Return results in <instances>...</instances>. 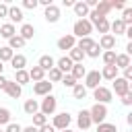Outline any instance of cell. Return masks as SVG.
Here are the masks:
<instances>
[{
	"label": "cell",
	"instance_id": "1",
	"mask_svg": "<svg viewBox=\"0 0 132 132\" xmlns=\"http://www.w3.org/2000/svg\"><path fill=\"white\" fill-rule=\"evenodd\" d=\"M91 33H93V25L89 23V19H76V21H74V25H72V35H74L76 39H80V37H91Z\"/></svg>",
	"mask_w": 132,
	"mask_h": 132
},
{
	"label": "cell",
	"instance_id": "2",
	"mask_svg": "<svg viewBox=\"0 0 132 132\" xmlns=\"http://www.w3.org/2000/svg\"><path fill=\"white\" fill-rule=\"evenodd\" d=\"M107 113H109L107 105H101V103H93V105L89 107V116H91V122H93L95 126H97V124H101V122H105Z\"/></svg>",
	"mask_w": 132,
	"mask_h": 132
},
{
	"label": "cell",
	"instance_id": "3",
	"mask_svg": "<svg viewBox=\"0 0 132 132\" xmlns=\"http://www.w3.org/2000/svg\"><path fill=\"white\" fill-rule=\"evenodd\" d=\"M58 109V97L56 95H45L41 101H39V111L43 116H54Z\"/></svg>",
	"mask_w": 132,
	"mask_h": 132
},
{
	"label": "cell",
	"instance_id": "4",
	"mask_svg": "<svg viewBox=\"0 0 132 132\" xmlns=\"http://www.w3.org/2000/svg\"><path fill=\"white\" fill-rule=\"evenodd\" d=\"M93 99H95V103L107 105L109 101H113V93H111V89H107V87L99 85L97 89H93Z\"/></svg>",
	"mask_w": 132,
	"mask_h": 132
},
{
	"label": "cell",
	"instance_id": "5",
	"mask_svg": "<svg viewBox=\"0 0 132 132\" xmlns=\"http://www.w3.org/2000/svg\"><path fill=\"white\" fill-rule=\"evenodd\" d=\"M70 124H72V116L68 113V111H60V113H54V120H52V126H54V130H66V128H70Z\"/></svg>",
	"mask_w": 132,
	"mask_h": 132
},
{
	"label": "cell",
	"instance_id": "6",
	"mask_svg": "<svg viewBox=\"0 0 132 132\" xmlns=\"http://www.w3.org/2000/svg\"><path fill=\"white\" fill-rule=\"evenodd\" d=\"M8 23L10 25H14L16 27V23L19 25H23L25 23V14H23V8L21 6H16V4H8Z\"/></svg>",
	"mask_w": 132,
	"mask_h": 132
},
{
	"label": "cell",
	"instance_id": "7",
	"mask_svg": "<svg viewBox=\"0 0 132 132\" xmlns=\"http://www.w3.org/2000/svg\"><path fill=\"white\" fill-rule=\"evenodd\" d=\"M82 85H85V89L89 91H93V89H97L99 85H101V74H99V70H87V74H85V78H82Z\"/></svg>",
	"mask_w": 132,
	"mask_h": 132
},
{
	"label": "cell",
	"instance_id": "8",
	"mask_svg": "<svg viewBox=\"0 0 132 132\" xmlns=\"http://www.w3.org/2000/svg\"><path fill=\"white\" fill-rule=\"evenodd\" d=\"M52 89H54V85H52L47 78H43V80H39V82H33V95H37V97L52 95Z\"/></svg>",
	"mask_w": 132,
	"mask_h": 132
},
{
	"label": "cell",
	"instance_id": "9",
	"mask_svg": "<svg viewBox=\"0 0 132 132\" xmlns=\"http://www.w3.org/2000/svg\"><path fill=\"white\" fill-rule=\"evenodd\" d=\"M128 91H130V82H128V80H124L122 76H118V78H113V80H111V93H116L118 97L126 95Z\"/></svg>",
	"mask_w": 132,
	"mask_h": 132
},
{
	"label": "cell",
	"instance_id": "10",
	"mask_svg": "<svg viewBox=\"0 0 132 132\" xmlns=\"http://www.w3.org/2000/svg\"><path fill=\"white\" fill-rule=\"evenodd\" d=\"M56 45H58V50H62V52H70L72 47H76V37H74L72 33L62 35V37L56 41Z\"/></svg>",
	"mask_w": 132,
	"mask_h": 132
},
{
	"label": "cell",
	"instance_id": "11",
	"mask_svg": "<svg viewBox=\"0 0 132 132\" xmlns=\"http://www.w3.org/2000/svg\"><path fill=\"white\" fill-rule=\"evenodd\" d=\"M99 47H101V52H109V50H116V43H118V37H113L111 33H105V35H101L99 37Z\"/></svg>",
	"mask_w": 132,
	"mask_h": 132
},
{
	"label": "cell",
	"instance_id": "12",
	"mask_svg": "<svg viewBox=\"0 0 132 132\" xmlns=\"http://www.w3.org/2000/svg\"><path fill=\"white\" fill-rule=\"evenodd\" d=\"M76 126H78V130H82V132L93 126L91 116H89V109H80V111L76 113Z\"/></svg>",
	"mask_w": 132,
	"mask_h": 132
},
{
	"label": "cell",
	"instance_id": "13",
	"mask_svg": "<svg viewBox=\"0 0 132 132\" xmlns=\"http://www.w3.org/2000/svg\"><path fill=\"white\" fill-rule=\"evenodd\" d=\"M10 99H21V95H23V87H19L14 80H6V85H4V89H2Z\"/></svg>",
	"mask_w": 132,
	"mask_h": 132
},
{
	"label": "cell",
	"instance_id": "14",
	"mask_svg": "<svg viewBox=\"0 0 132 132\" xmlns=\"http://www.w3.org/2000/svg\"><path fill=\"white\" fill-rule=\"evenodd\" d=\"M60 16H62V12H60V8H58L56 4H50V6L43 10V19H45L47 23H52V25H54V23H58V21H60Z\"/></svg>",
	"mask_w": 132,
	"mask_h": 132
},
{
	"label": "cell",
	"instance_id": "15",
	"mask_svg": "<svg viewBox=\"0 0 132 132\" xmlns=\"http://www.w3.org/2000/svg\"><path fill=\"white\" fill-rule=\"evenodd\" d=\"M56 68H58L62 74H70V70H72V60H70L68 56H62V58L56 60Z\"/></svg>",
	"mask_w": 132,
	"mask_h": 132
},
{
	"label": "cell",
	"instance_id": "16",
	"mask_svg": "<svg viewBox=\"0 0 132 132\" xmlns=\"http://www.w3.org/2000/svg\"><path fill=\"white\" fill-rule=\"evenodd\" d=\"M99 74H101V80H113V78L120 76V70L116 66H103L99 70Z\"/></svg>",
	"mask_w": 132,
	"mask_h": 132
},
{
	"label": "cell",
	"instance_id": "17",
	"mask_svg": "<svg viewBox=\"0 0 132 132\" xmlns=\"http://www.w3.org/2000/svg\"><path fill=\"white\" fill-rule=\"evenodd\" d=\"M72 10H74V14H76L78 19H87V16H89V12H91V10H89V6L85 4V0H76V2H74V6H72Z\"/></svg>",
	"mask_w": 132,
	"mask_h": 132
},
{
	"label": "cell",
	"instance_id": "18",
	"mask_svg": "<svg viewBox=\"0 0 132 132\" xmlns=\"http://www.w3.org/2000/svg\"><path fill=\"white\" fill-rule=\"evenodd\" d=\"M16 35H19V37H23L25 41H29V39H33V35H35V27H33L31 23H23Z\"/></svg>",
	"mask_w": 132,
	"mask_h": 132
},
{
	"label": "cell",
	"instance_id": "19",
	"mask_svg": "<svg viewBox=\"0 0 132 132\" xmlns=\"http://www.w3.org/2000/svg\"><path fill=\"white\" fill-rule=\"evenodd\" d=\"M37 66H39V68H41L43 72H47V70H52V68L56 66V60H54V58H52L50 54H43V56H41V58L37 60Z\"/></svg>",
	"mask_w": 132,
	"mask_h": 132
},
{
	"label": "cell",
	"instance_id": "20",
	"mask_svg": "<svg viewBox=\"0 0 132 132\" xmlns=\"http://www.w3.org/2000/svg\"><path fill=\"white\" fill-rule=\"evenodd\" d=\"M23 111L27 113V116H35L37 111H39V99H27L25 103H23Z\"/></svg>",
	"mask_w": 132,
	"mask_h": 132
},
{
	"label": "cell",
	"instance_id": "21",
	"mask_svg": "<svg viewBox=\"0 0 132 132\" xmlns=\"http://www.w3.org/2000/svg\"><path fill=\"white\" fill-rule=\"evenodd\" d=\"M14 35H16V27H14V25H10V23H2V25H0V37H2V39L8 41V39L14 37Z\"/></svg>",
	"mask_w": 132,
	"mask_h": 132
},
{
	"label": "cell",
	"instance_id": "22",
	"mask_svg": "<svg viewBox=\"0 0 132 132\" xmlns=\"http://www.w3.org/2000/svg\"><path fill=\"white\" fill-rule=\"evenodd\" d=\"M10 66H12L14 70H25V66H27V56H25V54H14L12 60H10Z\"/></svg>",
	"mask_w": 132,
	"mask_h": 132
},
{
	"label": "cell",
	"instance_id": "23",
	"mask_svg": "<svg viewBox=\"0 0 132 132\" xmlns=\"http://www.w3.org/2000/svg\"><path fill=\"white\" fill-rule=\"evenodd\" d=\"M109 31H111V35H113V37L124 35V33H126V25H124L120 19H116V21H111V23H109Z\"/></svg>",
	"mask_w": 132,
	"mask_h": 132
},
{
	"label": "cell",
	"instance_id": "24",
	"mask_svg": "<svg viewBox=\"0 0 132 132\" xmlns=\"http://www.w3.org/2000/svg\"><path fill=\"white\" fill-rule=\"evenodd\" d=\"M14 82H16L19 87H25V85H29V82H31L27 68H25V70H14Z\"/></svg>",
	"mask_w": 132,
	"mask_h": 132
},
{
	"label": "cell",
	"instance_id": "25",
	"mask_svg": "<svg viewBox=\"0 0 132 132\" xmlns=\"http://www.w3.org/2000/svg\"><path fill=\"white\" fill-rule=\"evenodd\" d=\"M66 56L72 60V64H82V60L87 58V56H85V52H82V50H78V47H72Z\"/></svg>",
	"mask_w": 132,
	"mask_h": 132
},
{
	"label": "cell",
	"instance_id": "26",
	"mask_svg": "<svg viewBox=\"0 0 132 132\" xmlns=\"http://www.w3.org/2000/svg\"><path fill=\"white\" fill-rule=\"evenodd\" d=\"M85 74H87V68H85V64H72V70H70V76L78 82L80 78H85Z\"/></svg>",
	"mask_w": 132,
	"mask_h": 132
},
{
	"label": "cell",
	"instance_id": "27",
	"mask_svg": "<svg viewBox=\"0 0 132 132\" xmlns=\"http://www.w3.org/2000/svg\"><path fill=\"white\" fill-rule=\"evenodd\" d=\"M27 72H29V78H31L33 82H39V80H43V78H45V72H43L37 64H35V66H31Z\"/></svg>",
	"mask_w": 132,
	"mask_h": 132
},
{
	"label": "cell",
	"instance_id": "28",
	"mask_svg": "<svg viewBox=\"0 0 132 132\" xmlns=\"http://www.w3.org/2000/svg\"><path fill=\"white\" fill-rule=\"evenodd\" d=\"M116 56H118V52H116V50H109V52H101V60H103V66H116Z\"/></svg>",
	"mask_w": 132,
	"mask_h": 132
},
{
	"label": "cell",
	"instance_id": "29",
	"mask_svg": "<svg viewBox=\"0 0 132 132\" xmlns=\"http://www.w3.org/2000/svg\"><path fill=\"white\" fill-rule=\"evenodd\" d=\"M25 43H27V41H25L23 37H19V35H14V37H10V39H8V47H10L14 54H16V50H23V47H25Z\"/></svg>",
	"mask_w": 132,
	"mask_h": 132
},
{
	"label": "cell",
	"instance_id": "30",
	"mask_svg": "<svg viewBox=\"0 0 132 132\" xmlns=\"http://www.w3.org/2000/svg\"><path fill=\"white\" fill-rule=\"evenodd\" d=\"M12 122V111L4 105H0V126H8Z\"/></svg>",
	"mask_w": 132,
	"mask_h": 132
},
{
	"label": "cell",
	"instance_id": "31",
	"mask_svg": "<svg viewBox=\"0 0 132 132\" xmlns=\"http://www.w3.org/2000/svg\"><path fill=\"white\" fill-rule=\"evenodd\" d=\"M132 62H130V56H126V54H118L116 56V68L118 70H124V68H128Z\"/></svg>",
	"mask_w": 132,
	"mask_h": 132
},
{
	"label": "cell",
	"instance_id": "32",
	"mask_svg": "<svg viewBox=\"0 0 132 132\" xmlns=\"http://www.w3.org/2000/svg\"><path fill=\"white\" fill-rule=\"evenodd\" d=\"M87 93H89V91L85 89V85H82V82H76V85L72 87V97H74V99H85V97H87Z\"/></svg>",
	"mask_w": 132,
	"mask_h": 132
},
{
	"label": "cell",
	"instance_id": "33",
	"mask_svg": "<svg viewBox=\"0 0 132 132\" xmlns=\"http://www.w3.org/2000/svg\"><path fill=\"white\" fill-rule=\"evenodd\" d=\"M93 29H97L101 35H105V33H109V21H107V16L105 19H99L95 25H93Z\"/></svg>",
	"mask_w": 132,
	"mask_h": 132
},
{
	"label": "cell",
	"instance_id": "34",
	"mask_svg": "<svg viewBox=\"0 0 132 132\" xmlns=\"http://www.w3.org/2000/svg\"><path fill=\"white\" fill-rule=\"evenodd\" d=\"M12 56H14V52H12L8 45H0V62H2V64H4V62H10Z\"/></svg>",
	"mask_w": 132,
	"mask_h": 132
},
{
	"label": "cell",
	"instance_id": "35",
	"mask_svg": "<svg viewBox=\"0 0 132 132\" xmlns=\"http://www.w3.org/2000/svg\"><path fill=\"white\" fill-rule=\"evenodd\" d=\"M93 10H97L99 14H103V16H107V12L111 10V6H109V0H99V2H97V6H95Z\"/></svg>",
	"mask_w": 132,
	"mask_h": 132
},
{
	"label": "cell",
	"instance_id": "36",
	"mask_svg": "<svg viewBox=\"0 0 132 132\" xmlns=\"http://www.w3.org/2000/svg\"><path fill=\"white\" fill-rule=\"evenodd\" d=\"M93 43H95V39H93V37H80V39H76V47H78V50H82V52H87Z\"/></svg>",
	"mask_w": 132,
	"mask_h": 132
},
{
	"label": "cell",
	"instance_id": "37",
	"mask_svg": "<svg viewBox=\"0 0 132 132\" xmlns=\"http://www.w3.org/2000/svg\"><path fill=\"white\" fill-rule=\"evenodd\" d=\"M120 21H122L126 27H132V8H130V6H126V8L122 10V16H120Z\"/></svg>",
	"mask_w": 132,
	"mask_h": 132
},
{
	"label": "cell",
	"instance_id": "38",
	"mask_svg": "<svg viewBox=\"0 0 132 132\" xmlns=\"http://www.w3.org/2000/svg\"><path fill=\"white\" fill-rule=\"evenodd\" d=\"M31 118H33V124H31V126H35V128H41V126L47 124V116H43L41 111H37V113L31 116Z\"/></svg>",
	"mask_w": 132,
	"mask_h": 132
},
{
	"label": "cell",
	"instance_id": "39",
	"mask_svg": "<svg viewBox=\"0 0 132 132\" xmlns=\"http://www.w3.org/2000/svg\"><path fill=\"white\" fill-rule=\"evenodd\" d=\"M85 56H87V58H93V60H95V58H99V56H101V47H99V43L95 41V43L85 52Z\"/></svg>",
	"mask_w": 132,
	"mask_h": 132
},
{
	"label": "cell",
	"instance_id": "40",
	"mask_svg": "<svg viewBox=\"0 0 132 132\" xmlns=\"http://www.w3.org/2000/svg\"><path fill=\"white\" fill-rule=\"evenodd\" d=\"M45 74H50V78H47V80H50L52 85H54V82H60V80H62V76H64V74H62V72H60V70H58L56 66H54L52 70H47Z\"/></svg>",
	"mask_w": 132,
	"mask_h": 132
},
{
	"label": "cell",
	"instance_id": "41",
	"mask_svg": "<svg viewBox=\"0 0 132 132\" xmlns=\"http://www.w3.org/2000/svg\"><path fill=\"white\" fill-rule=\"evenodd\" d=\"M97 132H118V126L111 122H101L97 124Z\"/></svg>",
	"mask_w": 132,
	"mask_h": 132
},
{
	"label": "cell",
	"instance_id": "42",
	"mask_svg": "<svg viewBox=\"0 0 132 132\" xmlns=\"http://www.w3.org/2000/svg\"><path fill=\"white\" fill-rule=\"evenodd\" d=\"M39 4H37V0H23L21 2V8L23 10H35Z\"/></svg>",
	"mask_w": 132,
	"mask_h": 132
},
{
	"label": "cell",
	"instance_id": "43",
	"mask_svg": "<svg viewBox=\"0 0 132 132\" xmlns=\"http://www.w3.org/2000/svg\"><path fill=\"white\" fill-rule=\"evenodd\" d=\"M60 82H62V85H64V87H66V89H72V87H74V85H76V80H74V78H72V76H70V74H64V76H62V80H60Z\"/></svg>",
	"mask_w": 132,
	"mask_h": 132
},
{
	"label": "cell",
	"instance_id": "44",
	"mask_svg": "<svg viewBox=\"0 0 132 132\" xmlns=\"http://www.w3.org/2000/svg\"><path fill=\"white\" fill-rule=\"evenodd\" d=\"M109 6H111V10H124L126 2L124 0H109Z\"/></svg>",
	"mask_w": 132,
	"mask_h": 132
},
{
	"label": "cell",
	"instance_id": "45",
	"mask_svg": "<svg viewBox=\"0 0 132 132\" xmlns=\"http://www.w3.org/2000/svg\"><path fill=\"white\" fill-rule=\"evenodd\" d=\"M21 130H23V126L19 122H10L8 126H4V132H21Z\"/></svg>",
	"mask_w": 132,
	"mask_h": 132
},
{
	"label": "cell",
	"instance_id": "46",
	"mask_svg": "<svg viewBox=\"0 0 132 132\" xmlns=\"http://www.w3.org/2000/svg\"><path fill=\"white\" fill-rule=\"evenodd\" d=\"M120 101H122V105L130 107V105H132V91H128L126 95H122V97H120Z\"/></svg>",
	"mask_w": 132,
	"mask_h": 132
},
{
	"label": "cell",
	"instance_id": "47",
	"mask_svg": "<svg viewBox=\"0 0 132 132\" xmlns=\"http://www.w3.org/2000/svg\"><path fill=\"white\" fill-rule=\"evenodd\" d=\"M122 78H124V80H128V82H132V64H130L128 68H124V70H122Z\"/></svg>",
	"mask_w": 132,
	"mask_h": 132
},
{
	"label": "cell",
	"instance_id": "48",
	"mask_svg": "<svg viewBox=\"0 0 132 132\" xmlns=\"http://www.w3.org/2000/svg\"><path fill=\"white\" fill-rule=\"evenodd\" d=\"M8 16V4L0 2V19H6Z\"/></svg>",
	"mask_w": 132,
	"mask_h": 132
},
{
	"label": "cell",
	"instance_id": "49",
	"mask_svg": "<svg viewBox=\"0 0 132 132\" xmlns=\"http://www.w3.org/2000/svg\"><path fill=\"white\" fill-rule=\"evenodd\" d=\"M37 132H56V130H54V126H52V124H45V126L37 128Z\"/></svg>",
	"mask_w": 132,
	"mask_h": 132
},
{
	"label": "cell",
	"instance_id": "50",
	"mask_svg": "<svg viewBox=\"0 0 132 132\" xmlns=\"http://www.w3.org/2000/svg\"><path fill=\"white\" fill-rule=\"evenodd\" d=\"M97 2H99V0H85V4L89 6V10H93V8L97 6Z\"/></svg>",
	"mask_w": 132,
	"mask_h": 132
},
{
	"label": "cell",
	"instance_id": "51",
	"mask_svg": "<svg viewBox=\"0 0 132 132\" xmlns=\"http://www.w3.org/2000/svg\"><path fill=\"white\" fill-rule=\"evenodd\" d=\"M126 56H132V41H128L126 43V52H124Z\"/></svg>",
	"mask_w": 132,
	"mask_h": 132
},
{
	"label": "cell",
	"instance_id": "52",
	"mask_svg": "<svg viewBox=\"0 0 132 132\" xmlns=\"http://www.w3.org/2000/svg\"><path fill=\"white\" fill-rule=\"evenodd\" d=\"M62 4H64L66 8H72V6H74V0H62Z\"/></svg>",
	"mask_w": 132,
	"mask_h": 132
},
{
	"label": "cell",
	"instance_id": "53",
	"mask_svg": "<svg viewBox=\"0 0 132 132\" xmlns=\"http://www.w3.org/2000/svg\"><path fill=\"white\" fill-rule=\"evenodd\" d=\"M6 80H8V78H6L4 74H0V91L4 89V85H6Z\"/></svg>",
	"mask_w": 132,
	"mask_h": 132
},
{
	"label": "cell",
	"instance_id": "54",
	"mask_svg": "<svg viewBox=\"0 0 132 132\" xmlns=\"http://www.w3.org/2000/svg\"><path fill=\"white\" fill-rule=\"evenodd\" d=\"M21 132H37V128H35V126H25Z\"/></svg>",
	"mask_w": 132,
	"mask_h": 132
},
{
	"label": "cell",
	"instance_id": "55",
	"mask_svg": "<svg viewBox=\"0 0 132 132\" xmlns=\"http://www.w3.org/2000/svg\"><path fill=\"white\" fill-rule=\"evenodd\" d=\"M126 122H128V126H132V111L126 113Z\"/></svg>",
	"mask_w": 132,
	"mask_h": 132
},
{
	"label": "cell",
	"instance_id": "56",
	"mask_svg": "<svg viewBox=\"0 0 132 132\" xmlns=\"http://www.w3.org/2000/svg\"><path fill=\"white\" fill-rule=\"evenodd\" d=\"M0 74H4V64L0 62Z\"/></svg>",
	"mask_w": 132,
	"mask_h": 132
},
{
	"label": "cell",
	"instance_id": "57",
	"mask_svg": "<svg viewBox=\"0 0 132 132\" xmlns=\"http://www.w3.org/2000/svg\"><path fill=\"white\" fill-rule=\"evenodd\" d=\"M62 132H74V130H70V128H66V130H62Z\"/></svg>",
	"mask_w": 132,
	"mask_h": 132
},
{
	"label": "cell",
	"instance_id": "58",
	"mask_svg": "<svg viewBox=\"0 0 132 132\" xmlns=\"http://www.w3.org/2000/svg\"><path fill=\"white\" fill-rule=\"evenodd\" d=\"M0 132H4V130H2V128H0Z\"/></svg>",
	"mask_w": 132,
	"mask_h": 132
},
{
	"label": "cell",
	"instance_id": "59",
	"mask_svg": "<svg viewBox=\"0 0 132 132\" xmlns=\"http://www.w3.org/2000/svg\"><path fill=\"white\" fill-rule=\"evenodd\" d=\"M128 132H130V130H128Z\"/></svg>",
	"mask_w": 132,
	"mask_h": 132
}]
</instances>
